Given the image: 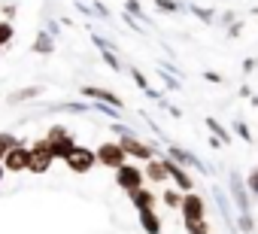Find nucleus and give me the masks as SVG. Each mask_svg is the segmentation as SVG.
I'll list each match as a JSON object with an SVG mask.
<instances>
[{"mask_svg":"<svg viewBox=\"0 0 258 234\" xmlns=\"http://www.w3.org/2000/svg\"><path fill=\"white\" fill-rule=\"evenodd\" d=\"M46 140H49V146H52V155H55V158H67V155L76 149L73 134H70L67 128H61V125H55V128L46 134Z\"/></svg>","mask_w":258,"mask_h":234,"instance_id":"nucleus-1","label":"nucleus"},{"mask_svg":"<svg viewBox=\"0 0 258 234\" xmlns=\"http://www.w3.org/2000/svg\"><path fill=\"white\" fill-rule=\"evenodd\" d=\"M52 161H55V155H52L49 140H46V137L37 140V143L31 146V164H28V170H31V173H46V170L52 167Z\"/></svg>","mask_w":258,"mask_h":234,"instance_id":"nucleus-2","label":"nucleus"},{"mask_svg":"<svg viewBox=\"0 0 258 234\" xmlns=\"http://www.w3.org/2000/svg\"><path fill=\"white\" fill-rule=\"evenodd\" d=\"M143 170L137 167V164H121V167H115V183H118V189H124V192H134V189H140L143 186Z\"/></svg>","mask_w":258,"mask_h":234,"instance_id":"nucleus-3","label":"nucleus"},{"mask_svg":"<svg viewBox=\"0 0 258 234\" xmlns=\"http://www.w3.org/2000/svg\"><path fill=\"white\" fill-rule=\"evenodd\" d=\"M124 158H127V152L121 149V143H103V146H97V164H103V167H121L124 164Z\"/></svg>","mask_w":258,"mask_h":234,"instance_id":"nucleus-4","label":"nucleus"},{"mask_svg":"<svg viewBox=\"0 0 258 234\" xmlns=\"http://www.w3.org/2000/svg\"><path fill=\"white\" fill-rule=\"evenodd\" d=\"M67 167L73 170V173H88L94 164H97V152H88V149H82V146H76L67 158Z\"/></svg>","mask_w":258,"mask_h":234,"instance_id":"nucleus-5","label":"nucleus"},{"mask_svg":"<svg viewBox=\"0 0 258 234\" xmlns=\"http://www.w3.org/2000/svg\"><path fill=\"white\" fill-rule=\"evenodd\" d=\"M28 164H31V149L28 146H13L10 152H7V158H4V170H10V173H19V170H28Z\"/></svg>","mask_w":258,"mask_h":234,"instance_id":"nucleus-6","label":"nucleus"},{"mask_svg":"<svg viewBox=\"0 0 258 234\" xmlns=\"http://www.w3.org/2000/svg\"><path fill=\"white\" fill-rule=\"evenodd\" d=\"M179 210H182L185 222H191V219H204L207 204H204V198H198V195H185V198H182V204H179Z\"/></svg>","mask_w":258,"mask_h":234,"instance_id":"nucleus-7","label":"nucleus"},{"mask_svg":"<svg viewBox=\"0 0 258 234\" xmlns=\"http://www.w3.org/2000/svg\"><path fill=\"white\" fill-rule=\"evenodd\" d=\"M118 143H121V149H124L127 155H134V158H146V161L152 158V149H149L143 140H137V137H121Z\"/></svg>","mask_w":258,"mask_h":234,"instance_id":"nucleus-8","label":"nucleus"},{"mask_svg":"<svg viewBox=\"0 0 258 234\" xmlns=\"http://www.w3.org/2000/svg\"><path fill=\"white\" fill-rule=\"evenodd\" d=\"M127 195H131V204H134L137 210H152V207H155V201H158V198H155V192H149V189H143V186H140V189H134V192H127Z\"/></svg>","mask_w":258,"mask_h":234,"instance_id":"nucleus-9","label":"nucleus"},{"mask_svg":"<svg viewBox=\"0 0 258 234\" xmlns=\"http://www.w3.org/2000/svg\"><path fill=\"white\" fill-rule=\"evenodd\" d=\"M143 177H146V180H152V183H164V180H167V167H164V161L149 158V164H146Z\"/></svg>","mask_w":258,"mask_h":234,"instance_id":"nucleus-10","label":"nucleus"},{"mask_svg":"<svg viewBox=\"0 0 258 234\" xmlns=\"http://www.w3.org/2000/svg\"><path fill=\"white\" fill-rule=\"evenodd\" d=\"M164 167H167V177H173V180H176V186H179V189H185V192H188V189H191V177H188V173H185V170H182V167H176V164H173V161H164Z\"/></svg>","mask_w":258,"mask_h":234,"instance_id":"nucleus-11","label":"nucleus"},{"mask_svg":"<svg viewBox=\"0 0 258 234\" xmlns=\"http://www.w3.org/2000/svg\"><path fill=\"white\" fill-rule=\"evenodd\" d=\"M140 222H143V228L149 234H161V222H158L155 210H140Z\"/></svg>","mask_w":258,"mask_h":234,"instance_id":"nucleus-12","label":"nucleus"},{"mask_svg":"<svg viewBox=\"0 0 258 234\" xmlns=\"http://www.w3.org/2000/svg\"><path fill=\"white\" fill-rule=\"evenodd\" d=\"M13 146H19V140H16L13 134H0V161L7 158V152H10Z\"/></svg>","mask_w":258,"mask_h":234,"instance_id":"nucleus-13","label":"nucleus"},{"mask_svg":"<svg viewBox=\"0 0 258 234\" xmlns=\"http://www.w3.org/2000/svg\"><path fill=\"white\" fill-rule=\"evenodd\" d=\"M185 231H188V234H210V228H207L204 219H191V222H185Z\"/></svg>","mask_w":258,"mask_h":234,"instance_id":"nucleus-14","label":"nucleus"},{"mask_svg":"<svg viewBox=\"0 0 258 234\" xmlns=\"http://www.w3.org/2000/svg\"><path fill=\"white\" fill-rule=\"evenodd\" d=\"M13 40V25L10 22H0V46H7Z\"/></svg>","mask_w":258,"mask_h":234,"instance_id":"nucleus-15","label":"nucleus"},{"mask_svg":"<svg viewBox=\"0 0 258 234\" xmlns=\"http://www.w3.org/2000/svg\"><path fill=\"white\" fill-rule=\"evenodd\" d=\"M85 94H94V97H103V100H112V103H118V97H115V94H106V91H97V88H85Z\"/></svg>","mask_w":258,"mask_h":234,"instance_id":"nucleus-16","label":"nucleus"},{"mask_svg":"<svg viewBox=\"0 0 258 234\" xmlns=\"http://www.w3.org/2000/svg\"><path fill=\"white\" fill-rule=\"evenodd\" d=\"M164 204H167V207H179V204H182L179 192H167V195H164Z\"/></svg>","mask_w":258,"mask_h":234,"instance_id":"nucleus-17","label":"nucleus"},{"mask_svg":"<svg viewBox=\"0 0 258 234\" xmlns=\"http://www.w3.org/2000/svg\"><path fill=\"white\" fill-rule=\"evenodd\" d=\"M0 180H4V161H0Z\"/></svg>","mask_w":258,"mask_h":234,"instance_id":"nucleus-18","label":"nucleus"}]
</instances>
